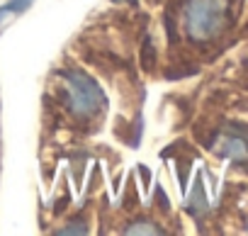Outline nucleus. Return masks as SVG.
Here are the masks:
<instances>
[{
    "instance_id": "nucleus-1",
    "label": "nucleus",
    "mask_w": 248,
    "mask_h": 236,
    "mask_svg": "<svg viewBox=\"0 0 248 236\" xmlns=\"http://www.w3.org/2000/svg\"><path fill=\"white\" fill-rule=\"evenodd\" d=\"M61 78V100L66 112L78 122H90L93 117H97L107 100L102 88L95 83L93 76H88L80 68H63L59 73Z\"/></svg>"
},
{
    "instance_id": "nucleus-2",
    "label": "nucleus",
    "mask_w": 248,
    "mask_h": 236,
    "mask_svg": "<svg viewBox=\"0 0 248 236\" xmlns=\"http://www.w3.org/2000/svg\"><path fill=\"white\" fill-rule=\"evenodd\" d=\"M180 22L192 42H209L229 25V0H185Z\"/></svg>"
},
{
    "instance_id": "nucleus-3",
    "label": "nucleus",
    "mask_w": 248,
    "mask_h": 236,
    "mask_svg": "<svg viewBox=\"0 0 248 236\" xmlns=\"http://www.w3.org/2000/svg\"><path fill=\"white\" fill-rule=\"evenodd\" d=\"M219 151H221V156L233 158V161H241V158L248 156V146H246V142L238 139V137H229V139H224Z\"/></svg>"
},
{
    "instance_id": "nucleus-4",
    "label": "nucleus",
    "mask_w": 248,
    "mask_h": 236,
    "mask_svg": "<svg viewBox=\"0 0 248 236\" xmlns=\"http://www.w3.org/2000/svg\"><path fill=\"white\" fill-rule=\"evenodd\" d=\"M34 0H8L5 5H0V22H5V17L13 15H22L25 10H30V5Z\"/></svg>"
},
{
    "instance_id": "nucleus-5",
    "label": "nucleus",
    "mask_w": 248,
    "mask_h": 236,
    "mask_svg": "<svg viewBox=\"0 0 248 236\" xmlns=\"http://www.w3.org/2000/svg\"><path fill=\"white\" fill-rule=\"evenodd\" d=\"M124 234H163V229L149 219H137V221H129V226H124Z\"/></svg>"
}]
</instances>
